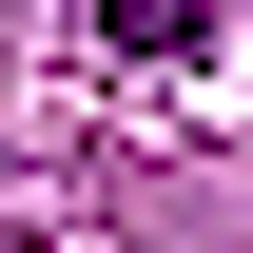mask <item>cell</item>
Returning <instances> with one entry per match:
<instances>
[{
	"instance_id": "1",
	"label": "cell",
	"mask_w": 253,
	"mask_h": 253,
	"mask_svg": "<svg viewBox=\"0 0 253 253\" xmlns=\"http://www.w3.org/2000/svg\"><path fill=\"white\" fill-rule=\"evenodd\" d=\"M97 39H117V59H195V39H214V0H97Z\"/></svg>"
}]
</instances>
